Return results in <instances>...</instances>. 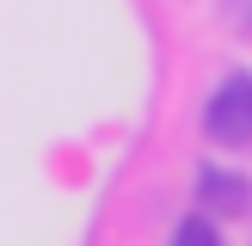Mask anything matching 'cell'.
Instances as JSON below:
<instances>
[{
    "mask_svg": "<svg viewBox=\"0 0 252 246\" xmlns=\"http://www.w3.org/2000/svg\"><path fill=\"white\" fill-rule=\"evenodd\" d=\"M197 197H203V209H216V215H246V209H252V179H246V172L203 166V172H197Z\"/></svg>",
    "mask_w": 252,
    "mask_h": 246,
    "instance_id": "7a4b0ae2",
    "label": "cell"
},
{
    "mask_svg": "<svg viewBox=\"0 0 252 246\" xmlns=\"http://www.w3.org/2000/svg\"><path fill=\"white\" fill-rule=\"evenodd\" d=\"M166 246H221V228L209 215H179V228H172Z\"/></svg>",
    "mask_w": 252,
    "mask_h": 246,
    "instance_id": "3957f363",
    "label": "cell"
},
{
    "mask_svg": "<svg viewBox=\"0 0 252 246\" xmlns=\"http://www.w3.org/2000/svg\"><path fill=\"white\" fill-rule=\"evenodd\" d=\"M203 135L221 142V148H246L252 142V74L246 68H234V74L216 80V92L203 105Z\"/></svg>",
    "mask_w": 252,
    "mask_h": 246,
    "instance_id": "6da1fadb",
    "label": "cell"
}]
</instances>
